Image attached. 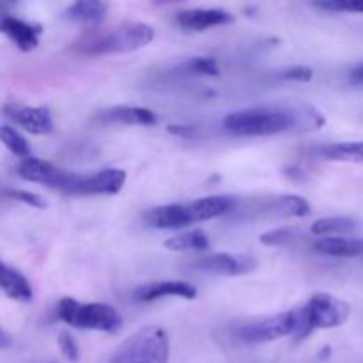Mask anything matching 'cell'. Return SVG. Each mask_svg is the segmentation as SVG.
I'll return each instance as SVG.
<instances>
[{
	"instance_id": "1",
	"label": "cell",
	"mask_w": 363,
	"mask_h": 363,
	"mask_svg": "<svg viewBox=\"0 0 363 363\" xmlns=\"http://www.w3.org/2000/svg\"><path fill=\"white\" fill-rule=\"evenodd\" d=\"M294 339L301 340L314 330H328L342 326L350 319L351 307L340 298L330 293H315L301 307L293 308Z\"/></svg>"
},
{
	"instance_id": "2",
	"label": "cell",
	"mask_w": 363,
	"mask_h": 363,
	"mask_svg": "<svg viewBox=\"0 0 363 363\" xmlns=\"http://www.w3.org/2000/svg\"><path fill=\"white\" fill-rule=\"evenodd\" d=\"M300 119L291 110L248 108L234 112L223 119L225 131L240 137H268L294 130Z\"/></svg>"
},
{
	"instance_id": "3",
	"label": "cell",
	"mask_w": 363,
	"mask_h": 363,
	"mask_svg": "<svg viewBox=\"0 0 363 363\" xmlns=\"http://www.w3.org/2000/svg\"><path fill=\"white\" fill-rule=\"evenodd\" d=\"M57 318L78 330L117 333L123 328V318L117 308L106 303H80L71 298H64L57 307Z\"/></svg>"
},
{
	"instance_id": "4",
	"label": "cell",
	"mask_w": 363,
	"mask_h": 363,
	"mask_svg": "<svg viewBox=\"0 0 363 363\" xmlns=\"http://www.w3.org/2000/svg\"><path fill=\"white\" fill-rule=\"evenodd\" d=\"M169 337L160 326H145L128 337L108 363H167Z\"/></svg>"
},
{
	"instance_id": "5",
	"label": "cell",
	"mask_w": 363,
	"mask_h": 363,
	"mask_svg": "<svg viewBox=\"0 0 363 363\" xmlns=\"http://www.w3.org/2000/svg\"><path fill=\"white\" fill-rule=\"evenodd\" d=\"M155 38V30L147 23H126L116 30L106 32L99 38L89 39L74 46L78 52L89 55H108V53H128L147 46Z\"/></svg>"
},
{
	"instance_id": "6",
	"label": "cell",
	"mask_w": 363,
	"mask_h": 363,
	"mask_svg": "<svg viewBox=\"0 0 363 363\" xmlns=\"http://www.w3.org/2000/svg\"><path fill=\"white\" fill-rule=\"evenodd\" d=\"M126 174L119 169H106L92 176L66 174L59 191L67 195H116L123 190Z\"/></svg>"
},
{
	"instance_id": "7",
	"label": "cell",
	"mask_w": 363,
	"mask_h": 363,
	"mask_svg": "<svg viewBox=\"0 0 363 363\" xmlns=\"http://www.w3.org/2000/svg\"><path fill=\"white\" fill-rule=\"evenodd\" d=\"M294 332V314L293 311L282 312V314L272 315V318H262L257 321L247 323L240 328L238 335L241 340L250 344L269 342L280 337L293 335Z\"/></svg>"
},
{
	"instance_id": "8",
	"label": "cell",
	"mask_w": 363,
	"mask_h": 363,
	"mask_svg": "<svg viewBox=\"0 0 363 363\" xmlns=\"http://www.w3.org/2000/svg\"><path fill=\"white\" fill-rule=\"evenodd\" d=\"M199 272L215 273L223 277H240L254 272L255 261L248 255H233V254H211L195 262Z\"/></svg>"
},
{
	"instance_id": "9",
	"label": "cell",
	"mask_w": 363,
	"mask_h": 363,
	"mask_svg": "<svg viewBox=\"0 0 363 363\" xmlns=\"http://www.w3.org/2000/svg\"><path fill=\"white\" fill-rule=\"evenodd\" d=\"M6 116L32 135H48L53 130L52 113L45 106L7 105Z\"/></svg>"
},
{
	"instance_id": "10",
	"label": "cell",
	"mask_w": 363,
	"mask_h": 363,
	"mask_svg": "<svg viewBox=\"0 0 363 363\" xmlns=\"http://www.w3.org/2000/svg\"><path fill=\"white\" fill-rule=\"evenodd\" d=\"M144 222L152 229H183L195 223L190 204H167L149 209L144 215Z\"/></svg>"
},
{
	"instance_id": "11",
	"label": "cell",
	"mask_w": 363,
	"mask_h": 363,
	"mask_svg": "<svg viewBox=\"0 0 363 363\" xmlns=\"http://www.w3.org/2000/svg\"><path fill=\"white\" fill-rule=\"evenodd\" d=\"M234 16L225 9H186L176 16V23L184 30L201 32L220 25L233 23Z\"/></svg>"
},
{
	"instance_id": "12",
	"label": "cell",
	"mask_w": 363,
	"mask_h": 363,
	"mask_svg": "<svg viewBox=\"0 0 363 363\" xmlns=\"http://www.w3.org/2000/svg\"><path fill=\"white\" fill-rule=\"evenodd\" d=\"M0 28L21 52H32V50L38 48L39 35L43 32L41 25L28 23V21L14 16H4Z\"/></svg>"
},
{
	"instance_id": "13",
	"label": "cell",
	"mask_w": 363,
	"mask_h": 363,
	"mask_svg": "<svg viewBox=\"0 0 363 363\" xmlns=\"http://www.w3.org/2000/svg\"><path fill=\"white\" fill-rule=\"evenodd\" d=\"M184 298V300H195L197 298V289L186 282L179 280H163V282L147 284L135 291V300L138 301H155L162 298Z\"/></svg>"
},
{
	"instance_id": "14",
	"label": "cell",
	"mask_w": 363,
	"mask_h": 363,
	"mask_svg": "<svg viewBox=\"0 0 363 363\" xmlns=\"http://www.w3.org/2000/svg\"><path fill=\"white\" fill-rule=\"evenodd\" d=\"M108 13L106 0H73L69 7L64 11L67 21L82 25H99Z\"/></svg>"
},
{
	"instance_id": "15",
	"label": "cell",
	"mask_w": 363,
	"mask_h": 363,
	"mask_svg": "<svg viewBox=\"0 0 363 363\" xmlns=\"http://www.w3.org/2000/svg\"><path fill=\"white\" fill-rule=\"evenodd\" d=\"M98 119L101 123H121L130 124V126H151L156 123V116L149 108L144 106H113V108L103 110L98 113Z\"/></svg>"
},
{
	"instance_id": "16",
	"label": "cell",
	"mask_w": 363,
	"mask_h": 363,
	"mask_svg": "<svg viewBox=\"0 0 363 363\" xmlns=\"http://www.w3.org/2000/svg\"><path fill=\"white\" fill-rule=\"evenodd\" d=\"M62 174V170L57 169L55 165H52L50 162L39 158H25L23 162L18 165V176L25 181H30V183H41L46 186L53 188L55 186L57 179Z\"/></svg>"
},
{
	"instance_id": "17",
	"label": "cell",
	"mask_w": 363,
	"mask_h": 363,
	"mask_svg": "<svg viewBox=\"0 0 363 363\" xmlns=\"http://www.w3.org/2000/svg\"><path fill=\"white\" fill-rule=\"evenodd\" d=\"M234 208H236V199L230 197V195H215V197H206L190 202V209L195 222L218 218V216L233 211Z\"/></svg>"
},
{
	"instance_id": "18",
	"label": "cell",
	"mask_w": 363,
	"mask_h": 363,
	"mask_svg": "<svg viewBox=\"0 0 363 363\" xmlns=\"http://www.w3.org/2000/svg\"><path fill=\"white\" fill-rule=\"evenodd\" d=\"M314 250L330 257H363V241L354 238H321L314 243Z\"/></svg>"
},
{
	"instance_id": "19",
	"label": "cell",
	"mask_w": 363,
	"mask_h": 363,
	"mask_svg": "<svg viewBox=\"0 0 363 363\" xmlns=\"http://www.w3.org/2000/svg\"><path fill=\"white\" fill-rule=\"evenodd\" d=\"M0 286H2L4 294L14 301L28 303L34 296L32 286L28 280L21 275L18 269L11 268L9 264H2V277H0Z\"/></svg>"
},
{
	"instance_id": "20",
	"label": "cell",
	"mask_w": 363,
	"mask_h": 363,
	"mask_svg": "<svg viewBox=\"0 0 363 363\" xmlns=\"http://www.w3.org/2000/svg\"><path fill=\"white\" fill-rule=\"evenodd\" d=\"M268 211L279 216H307L311 215V204L298 195H280L269 201Z\"/></svg>"
},
{
	"instance_id": "21",
	"label": "cell",
	"mask_w": 363,
	"mask_h": 363,
	"mask_svg": "<svg viewBox=\"0 0 363 363\" xmlns=\"http://www.w3.org/2000/svg\"><path fill=\"white\" fill-rule=\"evenodd\" d=\"M360 227V222L350 216H326L312 223V234L330 236V234H351Z\"/></svg>"
},
{
	"instance_id": "22",
	"label": "cell",
	"mask_w": 363,
	"mask_h": 363,
	"mask_svg": "<svg viewBox=\"0 0 363 363\" xmlns=\"http://www.w3.org/2000/svg\"><path fill=\"white\" fill-rule=\"evenodd\" d=\"M323 156L332 162L363 163V142H340L323 147Z\"/></svg>"
},
{
	"instance_id": "23",
	"label": "cell",
	"mask_w": 363,
	"mask_h": 363,
	"mask_svg": "<svg viewBox=\"0 0 363 363\" xmlns=\"http://www.w3.org/2000/svg\"><path fill=\"white\" fill-rule=\"evenodd\" d=\"M165 248L172 252H184V250H208L209 240L206 233L202 230H190V233L177 234V236L170 238L165 241Z\"/></svg>"
},
{
	"instance_id": "24",
	"label": "cell",
	"mask_w": 363,
	"mask_h": 363,
	"mask_svg": "<svg viewBox=\"0 0 363 363\" xmlns=\"http://www.w3.org/2000/svg\"><path fill=\"white\" fill-rule=\"evenodd\" d=\"M0 138H2L4 145H6L13 155L21 156V158H28V156H30V144H28L23 138V135L18 133L14 128L4 124V126L0 128Z\"/></svg>"
},
{
	"instance_id": "25",
	"label": "cell",
	"mask_w": 363,
	"mask_h": 363,
	"mask_svg": "<svg viewBox=\"0 0 363 363\" xmlns=\"http://www.w3.org/2000/svg\"><path fill=\"white\" fill-rule=\"evenodd\" d=\"M303 238V233L298 229H291V227H284V229L269 230V233L261 234L259 241L266 247H287L291 243H296L298 240Z\"/></svg>"
},
{
	"instance_id": "26",
	"label": "cell",
	"mask_w": 363,
	"mask_h": 363,
	"mask_svg": "<svg viewBox=\"0 0 363 363\" xmlns=\"http://www.w3.org/2000/svg\"><path fill=\"white\" fill-rule=\"evenodd\" d=\"M314 6L332 13H363V0H314Z\"/></svg>"
},
{
	"instance_id": "27",
	"label": "cell",
	"mask_w": 363,
	"mask_h": 363,
	"mask_svg": "<svg viewBox=\"0 0 363 363\" xmlns=\"http://www.w3.org/2000/svg\"><path fill=\"white\" fill-rule=\"evenodd\" d=\"M186 69L195 74H204V77H216L220 73L218 62L213 57H197V59H191L186 64Z\"/></svg>"
},
{
	"instance_id": "28",
	"label": "cell",
	"mask_w": 363,
	"mask_h": 363,
	"mask_svg": "<svg viewBox=\"0 0 363 363\" xmlns=\"http://www.w3.org/2000/svg\"><path fill=\"white\" fill-rule=\"evenodd\" d=\"M6 197L13 199V201L23 202V204L32 206V208L38 209H45L46 208V201L41 197V195H35L32 191H25V190H6Z\"/></svg>"
},
{
	"instance_id": "29",
	"label": "cell",
	"mask_w": 363,
	"mask_h": 363,
	"mask_svg": "<svg viewBox=\"0 0 363 363\" xmlns=\"http://www.w3.org/2000/svg\"><path fill=\"white\" fill-rule=\"evenodd\" d=\"M59 347H60V351H62V354L67 358V360L73 362V363L78 362V358H80V353H78L77 342H74V339L69 335V333H66V332L60 333Z\"/></svg>"
},
{
	"instance_id": "30",
	"label": "cell",
	"mask_w": 363,
	"mask_h": 363,
	"mask_svg": "<svg viewBox=\"0 0 363 363\" xmlns=\"http://www.w3.org/2000/svg\"><path fill=\"white\" fill-rule=\"evenodd\" d=\"M282 78H286V80H291V82H308L312 77H314V71L311 69V67L307 66H293L289 67V69L284 71L282 74H280Z\"/></svg>"
},
{
	"instance_id": "31",
	"label": "cell",
	"mask_w": 363,
	"mask_h": 363,
	"mask_svg": "<svg viewBox=\"0 0 363 363\" xmlns=\"http://www.w3.org/2000/svg\"><path fill=\"white\" fill-rule=\"evenodd\" d=\"M350 80L353 82V84H357V85L363 84V62L358 64L357 67H353V69H351Z\"/></svg>"
},
{
	"instance_id": "32",
	"label": "cell",
	"mask_w": 363,
	"mask_h": 363,
	"mask_svg": "<svg viewBox=\"0 0 363 363\" xmlns=\"http://www.w3.org/2000/svg\"><path fill=\"white\" fill-rule=\"evenodd\" d=\"M7 346H9V335L6 332H2V347L6 350Z\"/></svg>"
},
{
	"instance_id": "33",
	"label": "cell",
	"mask_w": 363,
	"mask_h": 363,
	"mask_svg": "<svg viewBox=\"0 0 363 363\" xmlns=\"http://www.w3.org/2000/svg\"><path fill=\"white\" fill-rule=\"evenodd\" d=\"M158 4H172V2H181V0H155Z\"/></svg>"
}]
</instances>
